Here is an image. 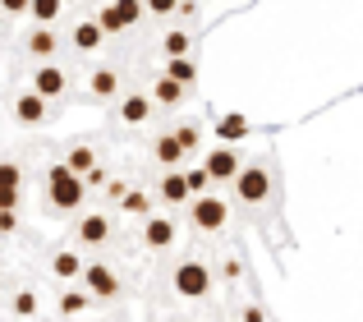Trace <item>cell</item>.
Returning a JSON list of instances; mask_svg holds the SVG:
<instances>
[{"label":"cell","mask_w":363,"mask_h":322,"mask_svg":"<svg viewBox=\"0 0 363 322\" xmlns=\"http://www.w3.org/2000/svg\"><path fill=\"white\" fill-rule=\"evenodd\" d=\"M170 9H175V0H152L147 14H170Z\"/></svg>","instance_id":"29"},{"label":"cell","mask_w":363,"mask_h":322,"mask_svg":"<svg viewBox=\"0 0 363 322\" xmlns=\"http://www.w3.org/2000/svg\"><path fill=\"white\" fill-rule=\"evenodd\" d=\"M106 235H111V221H106V216L92 212V216H83V221H79V240L83 244H106Z\"/></svg>","instance_id":"13"},{"label":"cell","mask_w":363,"mask_h":322,"mask_svg":"<svg viewBox=\"0 0 363 322\" xmlns=\"http://www.w3.org/2000/svg\"><path fill=\"white\" fill-rule=\"evenodd\" d=\"M83 277H88V299H116L120 295V277L106 267V262H88Z\"/></svg>","instance_id":"6"},{"label":"cell","mask_w":363,"mask_h":322,"mask_svg":"<svg viewBox=\"0 0 363 322\" xmlns=\"http://www.w3.org/2000/svg\"><path fill=\"white\" fill-rule=\"evenodd\" d=\"M28 9H33V18H37V23H51V18L55 14H60V0H33V5H28Z\"/></svg>","instance_id":"23"},{"label":"cell","mask_w":363,"mask_h":322,"mask_svg":"<svg viewBox=\"0 0 363 322\" xmlns=\"http://www.w3.org/2000/svg\"><path fill=\"white\" fill-rule=\"evenodd\" d=\"M235 198L248 207L267 203L272 198V170L267 166H240V175H235Z\"/></svg>","instance_id":"2"},{"label":"cell","mask_w":363,"mask_h":322,"mask_svg":"<svg viewBox=\"0 0 363 322\" xmlns=\"http://www.w3.org/2000/svg\"><path fill=\"white\" fill-rule=\"evenodd\" d=\"M161 46H166V55H170V60H189V33H179V28L161 37Z\"/></svg>","instance_id":"21"},{"label":"cell","mask_w":363,"mask_h":322,"mask_svg":"<svg viewBox=\"0 0 363 322\" xmlns=\"http://www.w3.org/2000/svg\"><path fill=\"white\" fill-rule=\"evenodd\" d=\"M65 170H74V175H79V170H92V152L88 148H74L69 161H65Z\"/></svg>","instance_id":"25"},{"label":"cell","mask_w":363,"mask_h":322,"mask_svg":"<svg viewBox=\"0 0 363 322\" xmlns=\"http://www.w3.org/2000/svg\"><path fill=\"white\" fill-rule=\"evenodd\" d=\"M55 46H60V42H55V33H51V28H33V33H28V51H33L37 60H51V55H55Z\"/></svg>","instance_id":"15"},{"label":"cell","mask_w":363,"mask_h":322,"mask_svg":"<svg viewBox=\"0 0 363 322\" xmlns=\"http://www.w3.org/2000/svg\"><path fill=\"white\" fill-rule=\"evenodd\" d=\"M124 203H129V212H147V198H143V194H133V198H124Z\"/></svg>","instance_id":"30"},{"label":"cell","mask_w":363,"mask_h":322,"mask_svg":"<svg viewBox=\"0 0 363 322\" xmlns=\"http://www.w3.org/2000/svg\"><path fill=\"white\" fill-rule=\"evenodd\" d=\"M152 152H157V161H161V166H170V170H179V161H184V148H179L175 134H161Z\"/></svg>","instance_id":"14"},{"label":"cell","mask_w":363,"mask_h":322,"mask_svg":"<svg viewBox=\"0 0 363 322\" xmlns=\"http://www.w3.org/2000/svg\"><path fill=\"white\" fill-rule=\"evenodd\" d=\"M152 101H166V106H179L184 101V88L170 79H157V88H152Z\"/></svg>","instance_id":"20"},{"label":"cell","mask_w":363,"mask_h":322,"mask_svg":"<svg viewBox=\"0 0 363 322\" xmlns=\"http://www.w3.org/2000/svg\"><path fill=\"white\" fill-rule=\"evenodd\" d=\"M14 226H18V221H14V212H0V231H14Z\"/></svg>","instance_id":"33"},{"label":"cell","mask_w":363,"mask_h":322,"mask_svg":"<svg viewBox=\"0 0 363 322\" xmlns=\"http://www.w3.org/2000/svg\"><path fill=\"white\" fill-rule=\"evenodd\" d=\"M14 116L23 120V125H42L46 120V101L37 97V92H23V97L14 101Z\"/></svg>","instance_id":"11"},{"label":"cell","mask_w":363,"mask_h":322,"mask_svg":"<svg viewBox=\"0 0 363 322\" xmlns=\"http://www.w3.org/2000/svg\"><path fill=\"white\" fill-rule=\"evenodd\" d=\"M225 221H230V207H225L216 194H198L194 198V226L198 231H221Z\"/></svg>","instance_id":"5"},{"label":"cell","mask_w":363,"mask_h":322,"mask_svg":"<svg viewBox=\"0 0 363 322\" xmlns=\"http://www.w3.org/2000/svg\"><path fill=\"white\" fill-rule=\"evenodd\" d=\"M120 120H124V125H143V120H152V97H147V92L124 97L120 101Z\"/></svg>","instance_id":"10"},{"label":"cell","mask_w":363,"mask_h":322,"mask_svg":"<svg viewBox=\"0 0 363 322\" xmlns=\"http://www.w3.org/2000/svg\"><path fill=\"white\" fill-rule=\"evenodd\" d=\"M244 322H267V318H262V309H253V304H248V309H244Z\"/></svg>","instance_id":"32"},{"label":"cell","mask_w":363,"mask_h":322,"mask_svg":"<svg viewBox=\"0 0 363 322\" xmlns=\"http://www.w3.org/2000/svg\"><path fill=\"white\" fill-rule=\"evenodd\" d=\"M18 184H23V170L14 161H0V194H18Z\"/></svg>","instance_id":"22"},{"label":"cell","mask_w":363,"mask_h":322,"mask_svg":"<svg viewBox=\"0 0 363 322\" xmlns=\"http://www.w3.org/2000/svg\"><path fill=\"white\" fill-rule=\"evenodd\" d=\"M74 46H79V51H97V46H101V28L92 23V18L79 23V28H74Z\"/></svg>","instance_id":"18"},{"label":"cell","mask_w":363,"mask_h":322,"mask_svg":"<svg viewBox=\"0 0 363 322\" xmlns=\"http://www.w3.org/2000/svg\"><path fill=\"white\" fill-rule=\"evenodd\" d=\"M14 313H23V318L37 313V299H33V295H18V299H14Z\"/></svg>","instance_id":"27"},{"label":"cell","mask_w":363,"mask_h":322,"mask_svg":"<svg viewBox=\"0 0 363 322\" xmlns=\"http://www.w3.org/2000/svg\"><path fill=\"white\" fill-rule=\"evenodd\" d=\"M83 194H88V189H83V175L65 170V161L46 170V198H51V207L74 212V207H83Z\"/></svg>","instance_id":"1"},{"label":"cell","mask_w":363,"mask_h":322,"mask_svg":"<svg viewBox=\"0 0 363 322\" xmlns=\"http://www.w3.org/2000/svg\"><path fill=\"white\" fill-rule=\"evenodd\" d=\"M175 138H179V148H184V152H189V148L198 143V129H175Z\"/></svg>","instance_id":"28"},{"label":"cell","mask_w":363,"mask_h":322,"mask_svg":"<svg viewBox=\"0 0 363 322\" xmlns=\"http://www.w3.org/2000/svg\"><path fill=\"white\" fill-rule=\"evenodd\" d=\"M161 198H166V203H184V198H189L184 170H166V179H161Z\"/></svg>","instance_id":"16"},{"label":"cell","mask_w":363,"mask_h":322,"mask_svg":"<svg viewBox=\"0 0 363 322\" xmlns=\"http://www.w3.org/2000/svg\"><path fill=\"white\" fill-rule=\"evenodd\" d=\"M225 134H230V138H235V134H244V120H240V116H230V120H225Z\"/></svg>","instance_id":"31"},{"label":"cell","mask_w":363,"mask_h":322,"mask_svg":"<svg viewBox=\"0 0 363 322\" xmlns=\"http://www.w3.org/2000/svg\"><path fill=\"white\" fill-rule=\"evenodd\" d=\"M143 244H147V249H170V244H175V221H170V216H147Z\"/></svg>","instance_id":"9"},{"label":"cell","mask_w":363,"mask_h":322,"mask_svg":"<svg viewBox=\"0 0 363 322\" xmlns=\"http://www.w3.org/2000/svg\"><path fill=\"white\" fill-rule=\"evenodd\" d=\"M138 18H143V5H133V0H120V5H106L97 18H92V23L101 28V37H106V33H124V28H133Z\"/></svg>","instance_id":"4"},{"label":"cell","mask_w":363,"mask_h":322,"mask_svg":"<svg viewBox=\"0 0 363 322\" xmlns=\"http://www.w3.org/2000/svg\"><path fill=\"white\" fill-rule=\"evenodd\" d=\"M207 179H212V184H225V179H235L240 175V157L230 152V148H216V152H207Z\"/></svg>","instance_id":"8"},{"label":"cell","mask_w":363,"mask_h":322,"mask_svg":"<svg viewBox=\"0 0 363 322\" xmlns=\"http://www.w3.org/2000/svg\"><path fill=\"white\" fill-rule=\"evenodd\" d=\"M92 299H88V290H65V299H60V309L65 313H83Z\"/></svg>","instance_id":"24"},{"label":"cell","mask_w":363,"mask_h":322,"mask_svg":"<svg viewBox=\"0 0 363 322\" xmlns=\"http://www.w3.org/2000/svg\"><path fill=\"white\" fill-rule=\"evenodd\" d=\"M184 184H189V194H194V189H207L212 179H207V170H184Z\"/></svg>","instance_id":"26"},{"label":"cell","mask_w":363,"mask_h":322,"mask_svg":"<svg viewBox=\"0 0 363 322\" xmlns=\"http://www.w3.org/2000/svg\"><path fill=\"white\" fill-rule=\"evenodd\" d=\"M51 267H55V277L74 281V277L83 272V258H79V253H69V249H65V253H55V262H51Z\"/></svg>","instance_id":"19"},{"label":"cell","mask_w":363,"mask_h":322,"mask_svg":"<svg viewBox=\"0 0 363 322\" xmlns=\"http://www.w3.org/2000/svg\"><path fill=\"white\" fill-rule=\"evenodd\" d=\"M88 88H92V97H116V92H120V74L101 65V70L88 74Z\"/></svg>","instance_id":"12"},{"label":"cell","mask_w":363,"mask_h":322,"mask_svg":"<svg viewBox=\"0 0 363 322\" xmlns=\"http://www.w3.org/2000/svg\"><path fill=\"white\" fill-rule=\"evenodd\" d=\"M65 88H69V74H65L60 65H42V70H33V92H37L42 101L60 97Z\"/></svg>","instance_id":"7"},{"label":"cell","mask_w":363,"mask_h":322,"mask_svg":"<svg viewBox=\"0 0 363 322\" xmlns=\"http://www.w3.org/2000/svg\"><path fill=\"white\" fill-rule=\"evenodd\" d=\"M161 79H170V83H179V88H189V83L198 79V70H194V60H166V74Z\"/></svg>","instance_id":"17"},{"label":"cell","mask_w":363,"mask_h":322,"mask_svg":"<svg viewBox=\"0 0 363 322\" xmlns=\"http://www.w3.org/2000/svg\"><path fill=\"white\" fill-rule=\"evenodd\" d=\"M175 290L179 299H203L207 290H212V272H207V262H179L175 267Z\"/></svg>","instance_id":"3"}]
</instances>
